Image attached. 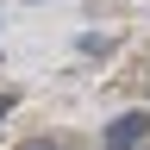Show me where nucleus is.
I'll return each mask as SVG.
<instances>
[{"instance_id":"1","label":"nucleus","mask_w":150,"mask_h":150,"mask_svg":"<svg viewBox=\"0 0 150 150\" xmlns=\"http://www.w3.org/2000/svg\"><path fill=\"white\" fill-rule=\"evenodd\" d=\"M144 144H150V119L144 112H119L106 125V150H144Z\"/></svg>"},{"instance_id":"2","label":"nucleus","mask_w":150,"mask_h":150,"mask_svg":"<svg viewBox=\"0 0 150 150\" xmlns=\"http://www.w3.org/2000/svg\"><path fill=\"white\" fill-rule=\"evenodd\" d=\"M13 106H19V94H0V119H6V112H13Z\"/></svg>"},{"instance_id":"3","label":"nucleus","mask_w":150,"mask_h":150,"mask_svg":"<svg viewBox=\"0 0 150 150\" xmlns=\"http://www.w3.org/2000/svg\"><path fill=\"white\" fill-rule=\"evenodd\" d=\"M19 150H56V144H44V138H31V144H19Z\"/></svg>"}]
</instances>
